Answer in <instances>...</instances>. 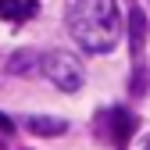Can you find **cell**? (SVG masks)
Listing matches in <instances>:
<instances>
[{"label": "cell", "mask_w": 150, "mask_h": 150, "mask_svg": "<svg viewBox=\"0 0 150 150\" xmlns=\"http://www.w3.org/2000/svg\"><path fill=\"white\" fill-rule=\"evenodd\" d=\"M68 25L86 54H111L122 40V7L118 0H75Z\"/></svg>", "instance_id": "cell-1"}, {"label": "cell", "mask_w": 150, "mask_h": 150, "mask_svg": "<svg viewBox=\"0 0 150 150\" xmlns=\"http://www.w3.org/2000/svg\"><path fill=\"white\" fill-rule=\"evenodd\" d=\"M40 68H43V75L61 93H75V89L82 86V79H86L79 57L68 54V50H50V54H43V57H40Z\"/></svg>", "instance_id": "cell-2"}, {"label": "cell", "mask_w": 150, "mask_h": 150, "mask_svg": "<svg viewBox=\"0 0 150 150\" xmlns=\"http://www.w3.org/2000/svg\"><path fill=\"white\" fill-rule=\"evenodd\" d=\"M97 129H100V132L107 136V143H111V146H125V139L132 136L136 122H132V115H129V111L115 107V111H104V115H100Z\"/></svg>", "instance_id": "cell-3"}, {"label": "cell", "mask_w": 150, "mask_h": 150, "mask_svg": "<svg viewBox=\"0 0 150 150\" xmlns=\"http://www.w3.org/2000/svg\"><path fill=\"white\" fill-rule=\"evenodd\" d=\"M36 14H40V0H0V18H7L14 25L29 22Z\"/></svg>", "instance_id": "cell-4"}, {"label": "cell", "mask_w": 150, "mask_h": 150, "mask_svg": "<svg viewBox=\"0 0 150 150\" xmlns=\"http://www.w3.org/2000/svg\"><path fill=\"white\" fill-rule=\"evenodd\" d=\"M64 129H68L64 118H47V115L29 118V132H36V136H61Z\"/></svg>", "instance_id": "cell-5"}, {"label": "cell", "mask_w": 150, "mask_h": 150, "mask_svg": "<svg viewBox=\"0 0 150 150\" xmlns=\"http://www.w3.org/2000/svg\"><path fill=\"white\" fill-rule=\"evenodd\" d=\"M29 61H36L32 54H18V57H11V71H18V75H25V71H29Z\"/></svg>", "instance_id": "cell-6"}, {"label": "cell", "mask_w": 150, "mask_h": 150, "mask_svg": "<svg viewBox=\"0 0 150 150\" xmlns=\"http://www.w3.org/2000/svg\"><path fill=\"white\" fill-rule=\"evenodd\" d=\"M139 43H143V14H132V47L139 50Z\"/></svg>", "instance_id": "cell-7"}, {"label": "cell", "mask_w": 150, "mask_h": 150, "mask_svg": "<svg viewBox=\"0 0 150 150\" xmlns=\"http://www.w3.org/2000/svg\"><path fill=\"white\" fill-rule=\"evenodd\" d=\"M11 129H14V125H11V122H7L4 115H0V132H4V136H7V132H11Z\"/></svg>", "instance_id": "cell-8"}, {"label": "cell", "mask_w": 150, "mask_h": 150, "mask_svg": "<svg viewBox=\"0 0 150 150\" xmlns=\"http://www.w3.org/2000/svg\"><path fill=\"white\" fill-rule=\"evenodd\" d=\"M143 150H150V139H146V143H143Z\"/></svg>", "instance_id": "cell-9"}, {"label": "cell", "mask_w": 150, "mask_h": 150, "mask_svg": "<svg viewBox=\"0 0 150 150\" xmlns=\"http://www.w3.org/2000/svg\"><path fill=\"white\" fill-rule=\"evenodd\" d=\"M0 150H4V146H0Z\"/></svg>", "instance_id": "cell-10"}]
</instances>
